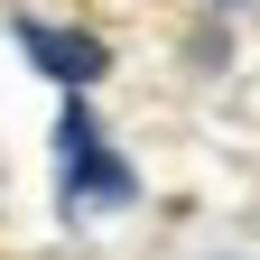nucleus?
Masks as SVG:
<instances>
[{"label": "nucleus", "mask_w": 260, "mask_h": 260, "mask_svg": "<svg viewBox=\"0 0 260 260\" xmlns=\"http://www.w3.org/2000/svg\"><path fill=\"white\" fill-rule=\"evenodd\" d=\"M19 47L38 56L56 84H93V75L112 65V56H103V38H75V28H47V19H28V28H19Z\"/></svg>", "instance_id": "f03ea898"}, {"label": "nucleus", "mask_w": 260, "mask_h": 260, "mask_svg": "<svg viewBox=\"0 0 260 260\" xmlns=\"http://www.w3.org/2000/svg\"><path fill=\"white\" fill-rule=\"evenodd\" d=\"M56 149H65V214H112V205H130V195H140V186H130V158L103 149V130H93L84 103H65Z\"/></svg>", "instance_id": "f257e3e1"}]
</instances>
